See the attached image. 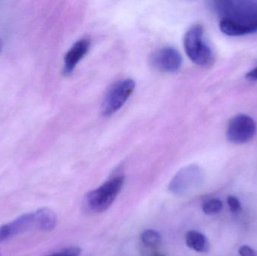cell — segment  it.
Here are the masks:
<instances>
[{"instance_id":"cell-1","label":"cell","mask_w":257,"mask_h":256,"mask_svg":"<svg viewBox=\"0 0 257 256\" xmlns=\"http://www.w3.org/2000/svg\"><path fill=\"white\" fill-rule=\"evenodd\" d=\"M220 28L230 36H240L257 31V5L251 2H220Z\"/></svg>"},{"instance_id":"cell-2","label":"cell","mask_w":257,"mask_h":256,"mask_svg":"<svg viewBox=\"0 0 257 256\" xmlns=\"http://www.w3.org/2000/svg\"><path fill=\"white\" fill-rule=\"evenodd\" d=\"M124 177L116 176L86 195L84 208L91 213H100L108 210L121 191Z\"/></svg>"},{"instance_id":"cell-3","label":"cell","mask_w":257,"mask_h":256,"mask_svg":"<svg viewBox=\"0 0 257 256\" xmlns=\"http://www.w3.org/2000/svg\"><path fill=\"white\" fill-rule=\"evenodd\" d=\"M184 45L189 58L196 65L206 66L212 63L214 55L204 39L202 26H193L187 31L184 37Z\"/></svg>"},{"instance_id":"cell-4","label":"cell","mask_w":257,"mask_h":256,"mask_svg":"<svg viewBox=\"0 0 257 256\" xmlns=\"http://www.w3.org/2000/svg\"><path fill=\"white\" fill-rule=\"evenodd\" d=\"M136 87V83L131 79L118 81L112 86L102 102L103 115L111 116L123 106Z\"/></svg>"},{"instance_id":"cell-5","label":"cell","mask_w":257,"mask_h":256,"mask_svg":"<svg viewBox=\"0 0 257 256\" xmlns=\"http://www.w3.org/2000/svg\"><path fill=\"white\" fill-rule=\"evenodd\" d=\"M256 125L254 120L245 114H238L228 123L226 137L231 143L245 144L254 138Z\"/></svg>"},{"instance_id":"cell-6","label":"cell","mask_w":257,"mask_h":256,"mask_svg":"<svg viewBox=\"0 0 257 256\" xmlns=\"http://www.w3.org/2000/svg\"><path fill=\"white\" fill-rule=\"evenodd\" d=\"M202 172L196 165H189L180 170L169 183V189L175 195H185L200 182Z\"/></svg>"},{"instance_id":"cell-7","label":"cell","mask_w":257,"mask_h":256,"mask_svg":"<svg viewBox=\"0 0 257 256\" xmlns=\"http://www.w3.org/2000/svg\"><path fill=\"white\" fill-rule=\"evenodd\" d=\"M151 61L153 66L157 70L164 72H176L181 69L182 57L175 48L166 47L154 53Z\"/></svg>"},{"instance_id":"cell-8","label":"cell","mask_w":257,"mask_h":256,"mask_svg":"<svg viewBox=\"0 0 257 256\" xmlns=\"http://www.w3.org/2000/svg\"><path fill=\"white\" fill-rule=\"evenodd\" d=\"M35 227V213H29L22 215L9 223L0 227V243L9 240L11 237L25 232Z\"/></svg>"},{"instance_id":"cell-9","label":"cell","mask_w":257,"mask_h":256,"mask_svg":"<svg viewBox=\"0 0 257 256\" xmlns=\"http://www.w3.org/2000/svg\"><path fill=\"white\" fill-rule=\"evenodd\" d=\"M90 42L87 39H81L75 42L72 48L66 53L64 58L63 73L69 75L73 72L80 60L87 54L90 49Z\"/></svg>"},{"instance_id":"cell-10","label":"cell","mask_w":257,"mask_h":256,"mask_svg":"<svg viewBox=\"0 0 257 256\" xmlns=\"http://www.w3.org/2000/svg\"><path fill=\"white\" fill-rule=\"evenodd\" d=\"M35 228L42 231H51L57 225V217L51 209L43 207L34 212Z\"/></svg>"},{"instance_id":"cell-11","label":"cell","mask_w":257,"mask_h":256,"mask_svg":"<svg viewBox=\"0 0 257 256\" xmlns=\"http://www.w3.org/2000/svg\"><path fill=\"white\" fill-rule=\"evenodd\" d=\"M186 243L187 246L198 252H208L209 243L208 239L202 233L197 231H190L186 234Z\"/></svg>"},{"instance_id":"cell-12","label":"cell","mask_w":257,"mask_h":256,"mask_svg":"<svg viewBox=\"0 0 257 256\" xmlns=\"http://www.w3.org/2000/svg\"><path fill=\"white\" fill-rule=\"evenodd\" d=\"M141 239L145 246L151 248L157 247L162 242V237L160 233L152 229L145 230L142 233Z\"/></svg>"},{"instance_id":"cell-13","label":"cell","mask_w":257,"mask_h":256,"mask_svg":"<svg viewBox=\"0 0 257 256\" xmlns=\"http://www.w3.org/2000/svg\"><path fill=\"white\" fill-rule=\"evenodd\" d=\"M202 211L207 215H214L220 213L223 209V203L220 199L212 198L202 204Z\"/></svg>"},{"instance_id":"cell-14","label":"cell","mask_w":257,"mask_h":256,"mask_svg":"<svg viewBox=\"0 0 257 256\" xmlns=\"http://www.w3.org/2000/svg\"><path fill=\"white\" fill-rule=\"evenodd\" d=\"M81 252V249L79 247L71 246V247L62 249V250L59 251V252H54V253L45 256H79Z\"/></svg>"},{"instance_id":"cell-15","label":"cell","mask_w":257,"mask_h":256,"mask_svg":"<svg viewBox=\"0 0 257 256\" xmlns=\"http://www.w3.org/2000/svg\"><path fill=\"white\" fill-rule=\"evenodd\" d=\"M227 203L229 204V209L232 213H237L241 210V203L239 200L235 196H229L227 198Z\"/></svg>"},{"instance_id":"cell-16","label":"cell","mask_w":257,"mask_h":256,"mask_svg":"<svg viewBox=\"0 0 257 256\" xmlns=\"http://www.w3.org/2000/svg\"><path fill=\"white\" fill-rule=\"evenodd\" d=\"M238 252L241 256H256L255 251L247 245L241 246L238 249Z\"/></svg>"},{"instance_id":"cell-17","label":"cell","mask_w":257,"mask_h":256,"mask_svg":"<svg viewBox=\"0 0 257 256\" xmlns=\"http://www.w3.org/2000/svg\"><path fill=\"white\" fill-rule=\"evenodd\" d=\"M246 78L251 81H257V67L252 69L246 75Z\"/></svg>"},{"instance_id":"cell-18","label":"cell","mask_w":257,"mask_h":256,"mask_svg":"<svg viewBox=\"0 0 257 256\" xmlns=\"http://www.w3.org/2000/svg\"><path fill=\"white\" fill-rule=\"evenodd\" d=\"M2 48H3V42H2L1 39H0V53H1Z\"/></svg>"},{"instance_id":"cell-19","label":"cell","mask_w":257,"mask_h":256,"mask_svg":"<svg viewBox=\"0 0 257 256\" xmlns=\"http://www.w3.org/2000/svg\"><path fill=\"white\" fill-rule=\"evenodd\" d=\"M152 256H165V255H161V254H160V253H155V254H154V255H152Z\"/></svg>"},{"instance_id":"cell-20","label":"cell","mask_w":257,"mask_h":256,"mask_svg":"<svg viewBox=\"0 0 257 256\" xmlns=\"http://www.w3.org/2000/svg\"><path fill=\"white\" fill-rule=\"evenodd\" d=\"M0 256H2V255H1V252H0Z\"/></svg>"}]
</instances>
